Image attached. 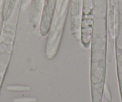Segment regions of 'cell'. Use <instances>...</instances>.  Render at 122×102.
Returning a JSON list of instances; mask_svg holds the SVG:
<instances>
[{
    "instance_id": "obj_2",
    "label": "cell",
    "mask_w": 122,
    "mask_h": 102,
    "mask_svg": "<svg viewBox=\"0 0 122 102\" xmlns=\"http://www.w3.org/2000/svg\"><path fill=\"white\" fill-rule=\"evenodd\" d=\"M37 99L35 97H23L14 99V102H36Z\"/></svg>"
},
{
    "instance_id": "obj_1",
    "label": "cell",
    "mask_w": 122,
    "mask_h": 102,
    "mask_svg": "<svg viewBox=\"0 0 122 102\" xmlns=\"http://www.w3.org/2000/svg\"><path fill=\"white\" fill-rule=\"evenodd\" d=\"M7 90L14 91H29L30 90V87L29 86H25V85H10L7 87Z\"/></svg>"
},
{
    "instance_id": "obj_3",
    "label": "cell",
    "mask_w": 122,
    "mask_h": 102,
    "mask_svg": "<svg viewBox=\"0 0 122 102\" xmlns=\"http://www.w3.org/2000/svg\"><path fill=\"white\" fill-rule=\"evenodd\" d=\"M104 95H105V97L107 100V102H111V94H110V90H109L108 88L107 85H105V86L104 87Z\"/></svg>"
}]
</instances>
